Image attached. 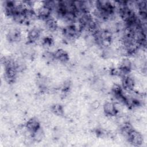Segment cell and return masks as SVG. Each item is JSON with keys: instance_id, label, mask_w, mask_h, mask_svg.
<instances>
[{"instance_id": "6da1fadb", "label": "cell", "mask_w": 147, "mask_h": 147, "mask_svg": "<svg viewBox=\"0 0 147 147\" xmlns=\"http://www.w3.org/2000/svg\"><path fill=\"white\" fill-rule=\"evenodd\" d=\"M42 29L37 26H33L28 30L26 39L28 42L33 44L40 39Z\"/></svg>"}, {"instance_id": "7a4b0ae2", "label": "cell", "mask_w": 147, "mask_h": 147, "mask_svg": "<svg viewBox=\"0 0 147 147\" xmlns=\"http://www.w3.org/2000/svg\"><path fill=\"white\" fill-rule=\"evenodd\" d=\"M6 38L10 42L15 43L19 42L22 38L21 31L17 28L12 27L8 30Z\"/></svg>"}, {"instance_id": "3957f363", "label": "cell", "mask_w": 147, "mask_h": 147, "mask_svg": "<svg viewBox=\"0 0 147 147\" xmlns=\"http://www.w3.org/2000/svg\"><path fill=\"white\" fill-rule=\"evenodd\" d=\"M36 13L38 19L44 21L51 16L52 10L42 2L41 5H40L39 6L37 7Z\"/></svg>"}, {"instance_id": "277c9868", "label": "cell", "mask_w": 147, "mask_h": 147, "mask_svg": "<svg viewBox=\"0 0 147 147\" xmlns=\"http://www.w3.org/2000/svg\"><path fill=\"white\" fill-rule=\"evenodd\" d=\"M121 79L122 88H123L127 92L134 91V89L136 86V82L133 77L128 75Z\"/></svg>"}, {"instance_id": "5b68a950", "label": "cell", "mask_w": 147, "mask_h": 147, "mask_svg": "<svg viewBox=\"0 0 147 147\" xmlns=\"http://www.w3.org/2000/svg\"><path fill=\"white\" fill-rule=\"evenodd\" d=\"M103 111L106 115L111 117L116 116L119 113L116 104L111 101H107L104 103L103 106Z\"/></svg>"}, {"instance_id": "8992f818", "label": "cell", "mask_w": 147, "mask_h": 147, "mask_svg": "<svg viewBox=\"0 0 147 147\" xmlns=\"http://www.w3.org/2000/svg\"><path fill=\"white\" fill-rule=\"evenodd\" d=\"M127 141L134 146H140L142 144L144 138L140 133L133 129L129 134Z\"/></svg>"}, {"instance_id": "52a82bcc", "label": "cell", "mask_w": 147, "mask_h": 147, "mask_svg": "<svg viewBox=\"0 0 147 147\" xmlns=\"http://www.w3.org/2000/svg\"><path fill=\"white\" fill-rule=\"evenodd\" d=\"M44 26L48 32H56L59 28L56 19L52 16L44 21Z\"/></svg>"}, {"instance_id": "ba28073f", "label": "cell", "mask_w": 147, "mask_h": 147, "mask_svg": "<svg viewBox=\"0 0 147 147\" xmlns=\"http://www.w3.org/2000/svg\"><path fill=\"white\" fill-rule=\"evenodd\" d=\"M53 53L55 60L63 64H65L68 62L69 59V55L63 49L58 48L53 52Z\"/></svg>"}, {"instance_id": "9c48e42d", "label": "cell", "mask_w": 147, "mask_h": 147, "mask_svg": "<svg viewBox=\"0 0 147 147\" xmlns=\"http://www.w3.org/2000/svg\"><path fill=\"white\" fill-rule=\"evenodd\" d=\"M25 127L26 129L32 134L35 130L41 127V125L38 119L36 118H31L26 121L25 124Z\"/></svg>"}, {"instance_id": "30bf717a", "label": "cell", "mask_w": 147, "mask_h": 147, "mask_svg": "<svg viewBox=\"0 0 147 147\" xmlns=\"http://www.w3.org/2000/svg\"><path fill=\"white\" fill-rule=\"evenodd\" d=\"M132 67L133 63L131 61V60L127 57H125L120 61L118 68L122 70L130 72L132 68Z\"/></svg>"}, {"instance_id": "8fae6325", "label": "cell", "mask_w": 147, "mask_h": 147, "mask_svg": "<svg viewBox=\"0 0 147 147\" xmlns=\"http://www.w3.org/2000/svg\"><path fill=\"white\" fill-rule=\"evenodd\" d=\"M45 133L44 130L41 127H40L36 130H35L32 134V137L34 140V141L40 142L41 141L44 137Z\"/></svg>"}, {"instance_id": "7c38bea8", "label": "cell", "mask_w": 147, "mask_h": 147, "mask_svg": "<svg viewBox=\"0 0 147 147\" xmlns=\"http://www.w3.org/2000/svg\"><path fill=\"white\" fill-rule=\"evenodd\" d=\"M51 111L55 115L61 116L64 114V111L63 106L58 103L53 104L51 107Z\"/></svg>"}, {"instance_id": "4fadbf2b", "label": "cell", "mask_w": 147, "mask_h": 147, "mask_svg": "<svg viewBox=\"0 0 147 147\" xmlns=\"http://www.w3.org/2000/svg\"><path fill=\"white\" fill-rule=\"evenodd\" d=\"M99 106V103L98 101L97 100H95L94 102H93L91 104V107L94 109H97Z\"/></svg>"}]
</instances>
